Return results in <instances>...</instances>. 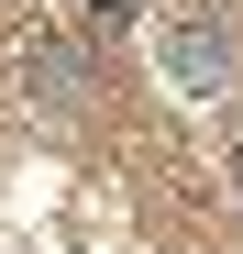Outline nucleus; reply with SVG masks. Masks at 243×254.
Wrapping results in <instances>:
<instances>
[{
  "instance_id": "1",
  "label": "nucleus",
  "mask_w": 243,
  "mask_h": 254,
  "mask_svg": "<svg viewBox=\"0 0 243 254\" xmlns=\"http://www.w3.org/2000/svg\"><path fill=\"white\" fill-rule=\"evenodd\" d=\"M177 77H221V45H210V33H177Z\"/></svg>"
}]
</instances>
